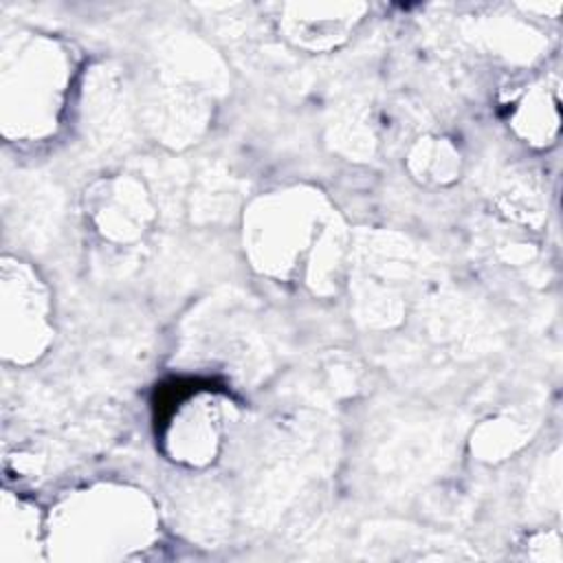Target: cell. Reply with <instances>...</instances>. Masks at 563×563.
I'll use <instances>...</instances> for the list:
<instances>
[{"label":"cell","mask_w":563,"mask_h":563,"mask_svg":"<svg viewBox=\"0 0 563 563\" xmlns=\"http://www.w3.org/2000/svg\"><path fill=\"white\" fill-rule=\"evenodd\" d=\"M86 121L99 141L114 143L130 125L128 97L114 77H106L88 92Z\"/></svg>","instance_id":"3"},{"label":"cell","mask_w":563,"mask_h":563,"mask_svg":"<svg viewBox=\"0 0 563 563\" xmlns=\"http://www.w3.org/2000/svg\"><path fill=\"white\" fill-rule=\"evenodd\" d=\"M303 202L295 196L271 202L262 213L255 216L253 224V249L260 262L268 271H284L310 235V227H317V218L310 211H301Z\"/></svg>","instance_id":"1"},{"label":"cell","mask_w":563,"mask_h":563,"mask_svg":"<svg viewBox=\"0 0 563 563\" xmlns=\"http://www.w3.org/2000/svg\"><path fill=\"white\" fill-rule=\"evenodd\" d=\"M99 229L112 240H134L143 233L152 209L143 189L132 180H114L99 196L95 211Z\"/></svg>","instance_id":"2"}]
</instances>
